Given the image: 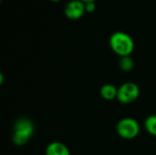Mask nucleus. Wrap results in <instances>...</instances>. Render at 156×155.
Segmentation results:
<instances>
[{
	"mask_svg": "<svg viewBox=\"0 0 156 155\" xmlns=\"http://www.w3.org/2000/svg\"><path fill=\"white\" fill-rule=\"evenodd\" d=\"M109 44L112 50L121 58L131 56L135 46L133 37L123 31H116L112 34Z\"/></svg>",
	"mask_w": 156,
	"mask_h": 155,
	"instance_id": "nucleus-1",
	"label": "nucleus"
},
{
	"mask_svg": "<svg viewBox=\"0 0 156 155\" xmlns=\"http://www.w3.org/2000/svg\"><path fill=\"white\" fill-rule=\"evenodd\" d=\"M35 132V126L31 120L27 118H19L16 121L13 127L12 142L16 146L27 144Z\"/></svg>",
	"mask_w": 156,
	"mask_h": 155,
	"instance_id": "nucleus-2",
	"label": "nucleus"
},
{
	"mask_svg": "<svg viewBox=\"0 0 156 155\" xmlns=\"http://www.w3.org/2000/svg\"><path fill=\"white\" fill-rule=\"evenodd\" d=\"M141 131L139 122L132 117H125L121 119L116 125V132L118 135L124 140L135 139Z\"/></svg>",
	"mask_w": 156,
	"mask_h": 155,
	"instance_id": "nucleus-3",
	"label": "nucleus"
},
{
	"mask_svg": "<svg viewBox=\"0 0 156 155\" xmlns=\"http://www.w3.org/2000/svg\"><path fill=\"white\" fill-rule=\"evenodd\" d=\"M139 96L140 88L133 81L124 82L118 88L117 100L122 104H131L134 102Z\"/></svg>",
	"mask_w": 156,
	"mask_h": 155,
	"instance_id": "nucleus-4",
	"label": "nucleus"
},
{
	"mask_svg": "<svg viewBox=\"0 0 156 155\" xmlns=\"http://www.w3.org/2000/svg\"><path fill=\"white\" fill-rule=\"evenodd\" d=\"M85 13V3L80 0H70L64 8V14L69 20H79Z\"/></svg>",
	"mask_w": 156,
	"mask_h": 155,
	"instance_id": "nucleus-5",
	"label": "nucleus"
},
{
	"mask_svg": "<svg viewBox=\"0 0 156 155\" xmlns=\"http://www.w3.org/2000/svg\"><path fill=\"white\" fill-rule=\"evenodd\" d=\"M46 155H70V152L67 145L60 142L50 143L46 148Z\"/></svg>",
	"mask_w": 156,
	"mask_h": 155,
	"instance_id": "nucleus-6",
	"label": "nucleus"
},
{
	"mask_svg": "<svg viewBox=\"0 0 156 155\" xmlns=\"http://www.w3.org/2000/svg\"><path fill=\"white\" fill-rule=\"evenodd\" d=\"M100 94L102 99L106 100H112L114 99H117L118 88L111 83L104 84L100 90Z\"/></svg>",
	"mask_w": 156,
	"mask_h": 155,
	"instance_id": "nucleus-7",
	"label": "nucleus"
},
{
	"mask_svg": "<svg viewBox=\"0 0 156 155\" xmlns=\"http://www.w3.org/2000/svg\"><path fill=\"white\" fill-rule=\"evenodd\" d=\"M144 128L146 130V132L152 135V136H155L156 137V115H149L145 121H144Z\"/></svg>",
	"mask_w": 156,
	"mask_h": 155,
	"instance_id": "nucleus-8",
	"label": "nucleus"
},
{
	"mask_svg": "<svg viewBox=\"0 0 156 155\" xmlns=\"http://www.w3.org/2000/svg\"><path fill=\"white\" fill-rule=\"evenodd\" d=\"M119 67L120 69L124 72H129L133 69L134 68V61L131 56L122 57L120 58L119 61Z\"/></svg>",
	"mask_w": 156,
	"mask_h": 155,
	"instance_id": "nucleus-9",
	"label": "nucleus"
},
{
	"mask_svg": "<svg viewBox=\"0 0 156 155\" xmlns=\"http://www.w3.org/2000/svg\"><path fill=\"white\" fill-rule=\"evenodd\" d=\"M85 10L86 13H93L96 10V5L95 2H90L85 4Z\"/></svg>",
	"mask_w": 156,
	"mask_h": 155,
	"instance_id": "nucleus-10",
	"label": "nucleus"
},
{
	"mask_svg": "<svg viewBox=\"0 0 156 155\" xmlns=\"http://www.w3.org/2000/svg\"><path fill=\"white\" fill-rule=\"evenodd\" d=\"M3 82H4V76L2 73H0V84H3Z\"/></svg>",
	"mask_w": 156,
	"mask_h": 155,
	"instance_id": "nucleus-11",
	"label": "nucleus"
},
{
	"mask_svg": "<svg viewBox=\"0 0 156 155\" xmlns=\"http://www.w3.org/2000/svg\"><path fill=\"white\" fill-rule=\"evenodd\" d=\"M81 2H83V3H90V2H96V0H80Z\"/></svg>",
	"mask_w": 156,
	"mask_h": 155,
	"instance_id": "nucleus-12",
	"label": "nucleus"
},
{
	"mask_svg": "<svg viewBox=\"0 0 156 155\" xmlns=\"http://www.w3.org/2000/svg\"><path fill=\"white\" fill-rule=\"evenodd\" d=\"M51 2H54V3H57V2H59V1H61V0H50Z\"/></svg>",
	"mask_w": 156,
	"mask_h": 155,
	"instance_id": "nucleus-13",
	"label": "nucleus"
}]
</instances>
